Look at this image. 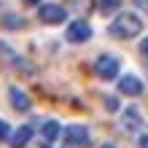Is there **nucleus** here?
<instances>
[{"instance_id": "1", "label": "nucleus", "mask_w": 148, "mask_h": 148, "mask_svg": "<svg viewBox=\"0 0 148 148\" xmlns=\"http://www.w3.org/2000/svg\"><path fill=\"white\" fill-rule=\"evenodd\" d=\"M108 32L113 38H119V40H132V38H137L143 32V19L135 11H121L108 24Z\"/></svg>"}, {"instance_id": "2", "label": "nucleus", "mask_w": 148, "mask_h": 148, "mask_svg": "<svg viewBox=\"0 0 148 148\" xmlns=\"http://www.w3.org/2000/svg\"><path fill=\"white\" fill-rule=\"evenodd\" d=\"M119 70H121V62L116 57L110 54H102L94 59V73H97L102 81H113V78H119Z\"/></svg>"}, {"instance_id": "3", "label": "nucleus", "mask_w": 148, "mask_h": 148, "mask_svg": "<svg viewBox=\"0 0 148 148\" xmlns=\"http://www.w3.org/2000/svg\"><path fill=\"white\" fill-rule=\"evenodd\" d=\"M65 16H67V11H65L62 5H57V3H43L38 8V19L43 24H62Z\"/></svg>"}, {"instance_id": "4", "label": "nucleus", "mask_w": 148, "mask_h": 148, "mask_svg": "<svg viewBox=\"0 0 148 148\" xmlns=\"http://www.w3.org/2000/svg\"><path fill=\"white\" fill-rule=\"evenodd\" d=\"M65 38L70 40V43H86L92 38V27H89V22H84V19H75L67 24V30H65Z\"/></svg>"}, {"instance_id": "5", "label": "nucleus", "mask_w": 148, "mask_h": 148, "mask_svg": "<svg viewBox=\"0 0 148 148\" xmlns=\"http://www.w3.org/2000/svg\"><path fill=\"white\" fill-rule=\"evenodd\" d=\"M65 143H67V148H84L86 143H89V129H86L84 124H70L65 129Z\"/></svg>"}, {"instance_id": "6", "label": "nucleus", "mask_w": 148, "mask_h": 148, "mask_svg": "<svg viewBox=\"0 0 148 148\" xmlns=\"http://www.w3.org/2000/svg\"><path fill=\"white\" fill-rule=\"evenodd\" d=\"M119 92L127 97H140L143 94V81L137 75H121L119 78Z\"/></svg>"}, {"instance_id": "7", "label": "nucleus", "mask_w": 148, "mask_h": 148, "mask_svg": "<svg viewBox=\"0 0 148 148\" xmlns=\"http://www.w3.org/2000/svg\"><path fill=\"white\" fill-rule=\"evenodd\" d=\"M121 124H124L127 132H140V127H143V116H140V110H137L135 105H129L124 110V116H121Z\"/></svg>"}, {"instance_id": "8", "label": "nucleus", "mask_w": 148, "mask_h": 148, "mask_svg": "<svg viewBox=\"0 0 148 148\" xmlns=\"http://www.w3.org/2000/svg\"><path fill=\"white\" fill-rule=\"evenodd\" d=\"M30 140H32V127H30V124H22V127L11 135V148H24Z\"/></svg>"}, {"instance_id": "9", "label": "nucleus", "mask_w": 148, "mask_h": 148, "mask_svg": "<svg viewBox=\"0 0 148 148\" xmlns=\"http://www.w3.org/2000/svg\"><path fill=\"white\" fill-rule=\"evenodd\" d=\"M8 97H11V105L16 108V110H30V97L24 94L22 89H16V86H8Z\"/></svg>"}, {"instance_id": "10", "label": "nucleus", "mask_w": 148, "mask_h": 148, "mask_svg": "<svg viewBox=\"0 0 148 148\" xmlns=\"http://www.w3.org/2000/svg\"><path fill=\"white\" fill-rule=\"evenodd\" d=\"M40 135H43V143H54L57 140V135H59V121L57 119H49V121H43L40 124Z\"/></svg>"}, {"instance_id": "11", "label": "nucleus", "mask_w": 148, "mask_h": 148, "mask_svg": "<svg viewBox=\"0 0 148 148\" xmlns=\"http://www.w3.org/2000/svg\"><path fill=\"white\" fill-rule=\"evenodd\" d=\"M0 24L8 27V30H19V27H24V19L16 16V14H3V16H0Z\"/></svg>"}, {"instance_id": "12", "label": "nucleus", "mask_w": 148, "mask_h": 148, "mask_svg": "<svg viewBox=\"0 0 148 148\" xmlns=\"http://www.w3.org/2000/svg\"><path fill=\"white\" fill-rule=\"evenodd\" d=\"M67 3H70V8H73L78 16H86L94 8V0H67Z\"/></svg>"}, {"instance_id": "13", "label": "nucleus", "mask_w": 148, "mask_h": 148, "mask_svg": "<svg viewBox=\"0 0 148 148\" xmlns=\"http://www.w3.org/2000/svg\"><path fill=\"white\" fill-rule=\"evenodd\" d=\"M0 57H3V62H8V65H16V59H19V54H16L11 46H5V43H0Z\"/></svg>"}, {"instance_id": "14", "label": "nucleus", "mask_w": 148, "mask_h": 148, "mask_svg": "<svg viewBox=\"0 0 148 148\" xmlns=\"http://www.w3.org/2000/svg\"><path fill=\"white\" fill-rule=\"evenodd\" d=\"M97 8L102 14H113V11L121 8V0H97Z\"/></svg>"}, {"instance_id": "15", "label": "nucleus", "mask_w": 148, "mask_h": 148, "mask_svg": "<svg viewBox=\"0 0 148 148\" xmlns=\"http://www.w3.org/2000/svg\"><path fill=\"white\" fill-rule=\"evenodd\" d=\"M0 140H11V124L0 119Z\"/></svg>"}, {"instance_id": "16", "label": "nucleus", "mask_w": 148, "mask_h": 148, "mask_svg": "<svg viewBox=\"0 0 148 148\" xmlns=\"http://www.w3.org/2000/svg\"><path fill=\"white\" fill-rule=\"evenodd\" d=\"M105 108H108V110H113V113H116V110L121 108V102H119L116 97H105Z\"/></svg>"}, {"instance_id": "17", "label": "nucleus", "mask_w": 148, "mask_h": 148, "mask_svg": "<svg viewBox=\"0 0 148 148\" xmlns=\"http://www.w3.org/2000/svg\"><path fill=\"white\" fill-rule=\"evenodd\" d=\"M140 54L148 59V38H143V40H140Z\"/></svg>"}, {"instance_id": "18", "label": "nucleus", "mask_w": 148, "mask_h": 148, "mask_svg": "<svg viewBox=\"0 0 148 148\" xmlns=\"http://www.w3.org/2000/svg\"><path fill=\"white\" fill-rule=\"evenodd\" d=\"M132 3H135L137 8H143V11H148V0H132Z\"/></svg>"}, {"instance_id": "19", "label": "nucleus", "mask_w": 148, "mask_h": 148, "mask_svg": "<svg viewBox=\"0 0 148 148\" xmlns=\"http://www.w3.org/2000/svg\"><path fill=\"white\" fill-rule=\"evenodd\" d=\"M22 3H24V5H38L40 0H22Z\"/></svg>"}, {"instance_id": "20", "label": "nucleus", "mask_w": 148, "mask_h": 148, "mask_svg": "<svg viewBox=\"0 0 148 148\" xmlns=\"http://www.w3.org/2000/svg\"><path fill=\"white\" fill-rule=\"evenodd\" d=\"M140 148H148V137H140Z\"/></svg>"}, {"instance_id": "21", "label": "nucleus", "mask_w": 148, "mask_h": 148, "mask_svg": "<svg viewBox=\"0 0 148 148\" xmlns=\"http://www.w3.org/2000/svg\"><path fill=\"white\" fill-rule=\"evenodd\" d=\"M100 148H113V145H110V143H105V145H100Z\"/></svg>"}]
</instances>
